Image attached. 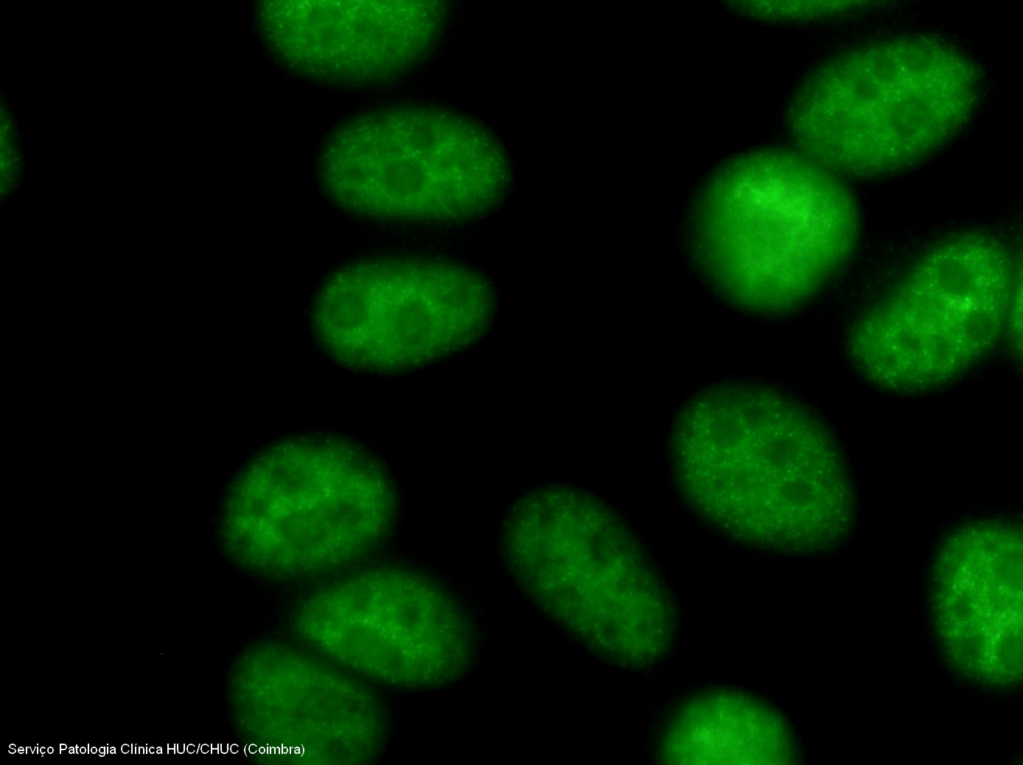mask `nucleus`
Segmentation results:
<instances>
[{
	"mask_svg": "<svg viewBox=\"0 0 1023 765\" xmlns=\"http://www.w3.org/2000/svg\"><path fill=\"white\" fill-rule=\"evenodd\" d=\"M674 458L681 486L725 533L763 548L811 552L850 530L855 497L824 427L770 390L723 386L680 414Z\"/></svg>",
	"mask_w": 1023,
	"mask_h": 765,
	"instance_id": "nucleus-1",
	"label": "nucleus"
},
{
	"mask_svg": "<svg viewBox=\"0 0 1023 765\" xmlns=\"http://www.w3.org/2000/svg\"><path fill=\"white\" fill-rule=\"evenodd\" d=\"M860 219L839 175L799 151L739 155L711 175L691 220L700 268L731 302L756 312L793 309L853 255Z\"/></svg>",
	"mask_w": 1023,
	"mask_h": 765,
	"instance_id": "nucleus-2",
	"label": "nucleus"
},
{
	"mask_svg": "<svg viewBox=\"0 0 1023 765\" xmlns=\"http://www.w3.org/2000/svg\"><path fill=\"white\" fill-rule=\"evenodd\" d=\"M506 519L508 568L557 624L624 667H647L667 654L675 634L671 599L606 506L551 486L519 499Z\"/></svg>",
	"mask_w": 1023,
	"mask_h": 765,
	"instance_id": "nucleus-3",
	"label": "nucleus"
},
{
	"mask_svg": "<svg viewBox=\"0 0 1023 765\" xmlns=\"http://www.w3.org/2000/svg\"><path fill=\"white\" fill-rule=\"evenodd\" d=\"M980 93L972 61L929 36H903L843 53L814 71L793 98L798 151L855 177L906 168L966 123Z\"/></svg>",
	"mask_w": 1023,
	"mask_h": 765,
	"instance_id": "nucleus-4",
	"label": "nucleus"
},
{
	"mask_svg": "<svg viewBox=\"0 0 1023 765\" xmlns=\"http://www.w3.org/2000/svg\"><path fill=\"white\" fill-rule=\"evenodd\" d=\"M394 516L391 485L369 455L346 441L306 436L276 443L244 468L228 494L222 533L245 569L298 578L364 557Z\"/></svg>",
	"mask_w": 1023,
	"mask_h": 765,
	"instance_id": "nucleus-5",
	"label": "nucleus"
},
{
	"mask_svg": "<svg viewBox=\"0 0 1023 765\" xmlns=\"http://www.w3.org/2000/svg\"><path fill=\"white\" fill-rule=\"evenodd\" d=\"M1021 268L995 236L969 231L925 251L854 322L848 355L871 383L920 392L953 380L1004 335Z\"/></svg>",
	"mask_w": 1023,
	"mask_h": 765,
	"instance_id": "nucleus-6",
	"label": "nucleus"
},
{
	"mask_svg": "<svg viewBox=\"0 0 1023 765\" xmlns=\"http://www.w3.org/2000/svg\"><path fill=\"white\" fill-rule=\"evenodd\" d=\"M320 177L334 201L358 214L458 221L493 207L510 172L503 149L479 125L438 109L397 107L334 132Z\"/></svg>",
	"mask_w": 1023,
	"mask_h": 765,
	"instance_id": "nucleus-7",
	"label": "nucleus"
},
{
	"mask_svg": "<svg viewBox=\"0 0 1023 765\" xmlns=\"http://www.w3.org/2000/svg\"><path fill=\"white\" fill-rule=\"evenodd\" d=\"M494 297L476 273L420 259L349 265L321 288L313 309L319 341L340 362L372 371L417 367L474 342Z\"/></svg>",
	"mask_w": 1023,
	"mask_h": 765,
	"instance_id": "nucleus-8",
	"label": "nucleus"
},
{
	"mask_svg": "<svg viewBox=\"0 0 1023 765\" xmlns=\"http://www.w3.org/2000/svg\"><path fill=\"white\" fill-rule=\"evenodd\" d=\"M293 626L330 661L394 687L446 684L473 656L462 610L431 580L402 568L368 569L322 587L296 608Z\"/></svg>",
	"mask_w": 1023,
	"mask_h": 765,
	"instance_id": "nucleus-9",
	"label": "nucleus"
},
{
	"mask_svg": "<svg viewBox=\"0 0 1023 765\" xmlns=\"http://www.w3.org/2000/svg\"><path fill=\"white\" fill-rule=\"evenodd\" d=\"M232 679L235 719L252 754L355 765L382 748L384 715L375 694L306 651L276 642L253 645Z\"/></svg>",
	"mask_w": 1023,
	"mask_h": 765,
	"instance_id": "nucleus-10",
	"label": "nucleus"
},
{
	"mask_svg": "<svg viewBox=\"0 0 1023 765\" xmlns=\"http://www.w3.org/2000/svg\"><path fill=\"white\" fill-rule=\"evenodd\" d=\"M931 613L952 667L981 685L1023 677V535L1015 524H966L940 546L932 568Z\"/></svg>",
	"mask_w": 1023,
	"mask_h": 765,
	"instance_id": "nucleus-11",
	"label": "nucleus"
},
{
	"mask_svg": "<svg viewBox=\"0 0 1023 765\" xmlns=\"http://www.w3.org/2000/svg\"><path fill=\"white\" fill-rule=\"evenodd\" d=\"M445 13L437 1H265L258 19L276 57L317 81L369 84L420 62Z\"/></svg>",
	"mask_w": 1023,
	"mask_h": 765,
	"instance_id": "nucleus-12",
	"label": "nucleus"
},
{
	"mask_svg": "<svg viewBox=\"0 0 1023 765\" xmlns=\"http://www.w3.org/2000/svg\"><path fill=\"white\" fill-rule=\"evenodd\" d=\"M659 758L672 765H788L796 745L786 720L764 701L711 690L685 701L661 735Z\"/></svg>",
	"mask_w": 1023,
	"mask_h": 765,
	"instance_id": "nucleus-13",
	"label": "nucleus"
},
{
	"mask_svg": "<svg viewBox=\"0 0 1023 765\" xmlns=\"http://www.w3.org/2000/svg\"><path fill=\"white\" fill-rule=\"evenodd\" d=\"M743 14L768 22L806 21L843 13L859 2L852 1H738Z\"/></svg>",
	"mask_w": 1023,
	"mask_h": 765,
	"instance_id": "nucleus-14",
	"label": "nucleus"
},
{
	"mask_svg": "<svg viewBox=\"0 0 1023 765\" xmlns=\"http://www.w3.org/2000/svg\"><path fill=\"white\" fill-rule=\"evenodd\" d=\"M1022 275L1017 279L1012 291L1005 320L1004 335L1019 352L1022 351Z\"/></svg>",
	"mask_w": 1023,
	"mask_h": 765,
	"instance_id": "nucleus-15",
	"label": "nucleus"
}]
</instances>
